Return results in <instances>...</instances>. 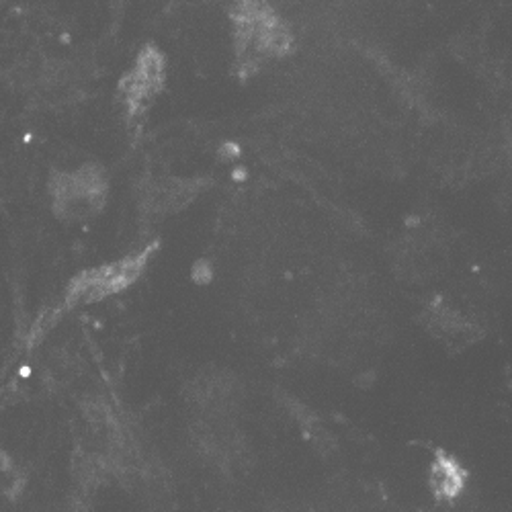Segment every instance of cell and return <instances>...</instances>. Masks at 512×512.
Here are the masks:
<instances>
[{"label": "cell", "instance_id": "cell-1", "mask_svg": "<svg viewBox=\"0 0 512 512\" xmlns=\"http://www.w3.org/2000/svg\"><path fill=\"white\" fill-rule=\"evenodd\" d=\"M50 195L58 216L66 220L89 218L105 203V173L95 164L80 166L72 173H56L50 181Z\"/></svg>", "mask_w": 512, "mask_h": 512}, {"label": "cell", "instance_id": "cell-2", "mask_svg": "<svg viewBox=\"0 0 512 512\" xmlns=\"http://www.w3.org/2000/svg\"><path fill=\"white\" fill-rule=\"evenodd\" d=\"M142 265H144L142 259H125L121 263L91 271L72 283L68 297L74 302L103 300V297L123 289L125 285H130L138 277Z\"/></svg>", "mask_w": 512, "mask_h": 512}, {"label": "cell", "instance_id": "cell-3", "mask_svg": "<svg viewBox=\"0 0 512 512\" xmlns=\"http://www.w3.org/2000/svg\"><path fill=\"white\" fill-rule=\"evenodd\" d=\"M431 488L437 498L453 500L461 494L465 486V469L447 453H439L429 476Z\"/></svg>", "mask_w": 512, "mask_h": 512}]
</instances>
